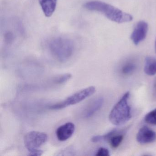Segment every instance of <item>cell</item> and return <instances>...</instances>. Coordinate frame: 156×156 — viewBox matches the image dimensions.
I'll return each instance as SVG.
<instances>
[{"label": "cell", "instance_id": "cell-12", "mask_svg": "<svg viewBox=\"0 0 156 156\" xmlns=\"http://www.w3.org/2000/svg\"><path fill=\"white\" fill-rule=\"evenodd\" d=\"M124 139L123 133H119L112 136L108 142L110 143L111 147L117 148L119 146Z\"/></svg>", "mask_w": 156, "mask_h": 156}, {"label": "cell", "instance_id": "cell-14", "mask_svg": "<svg viewBox=\"0 0 156 156\" xmlns=\"http://www.w3.org/2000/svg\"><path fill=\"white\" fill-rule=\"evenodd\" d=\"M72 76V75L70 73H66L62 75L55 77L54 80V83L57 84L64 83L70 80Z\"/></svg>", "mask_w": 156, "mask_h": 156}, {"label": "cell", "instance_id": "cell-19", "mask_svg": "<svg viewBox=\"0 0 156 156\" xmlns=\"http://www.w3.org/2000/svg\"><path fill=\"white\" fill-rule=\"evenodd\" d=\"M155 52L156 53V41H155Z\"/></svg>", "mask_w": 156, "mask_h": 156}, {"label": "cell", "instance_id": "cell-8", "mask_svg": "<svg viewBox=\"0 0 156 156\" xmlns=\"http://www.w3.org/2000/svg\"><path fill=\"white\" fill-rule=\"evenodd\" d=\"M75 130V126L72 122H67L60 126L56 130L58 140L64 141L72 137Z\"/></svg>", "mask_w": 156, "mask_h": 156}, {"label": "cell", "instance_id": "cell-6", "mask_svg": "<svg viewBox=\"0 0 156 156\" xmlns=\"http://www.w3.org/2000/svg\"><path fill=\"white\" fill-rule=\"evenodd\" d=\"M148 30V26L146 22L141 21L137 23L131 35V40L135 45H138L145 40Z\"/></svg>", "mask_w": 156, "mask_h": 156}, {"label": "cell", "instance_id": "cell-13", "mask_svg": "<svg viewBox=\"0 0 156 156\" xmlns=\"http://www.w3.org/2000/svg\"><path fill=\"white\" fill-rule=\"evenodd\" d=\"M146 122L150 125L156 126V108L148 113L145 115Z\"/></svg>", "mask_w": 156, "mask_h": 156}, {"label": "cell", "instance_id": "cell-4", "mask_svg": "<svg viewBox=\"0 0 156 156\" xmlns=\"http://www.w3.org/2000/svg\"><path fill=\"white\" fill-rule=\"evenodd\" d=\"M95 92L96 88L94 87H89L73 94L62 102L52 105L50 107V108L53 110H58L76 105L91 96Z\"/></svg>", "mask_w": 156, "mask_h": 156}, {"label": "cell", "instance_id": "cell-7", "mask_svg": "<svg viewBox=\"0 0 156 156\" xmlns=\"http://www.w3.org/2000/svg\"><path fill=\"white\" fill-rule=\"evenodd\" d=\"M136 139L137 141L140 144L152 143L156 140V133L148 127L143 126L137 133Z\"/></svg>", "mask_w": 156, "mask_h": 156}, {"label": "cell", "instance_id": "cell-17", "mask_svg": "<svg viewBox=\"0 0 156 156\" xmlns=\"http://www.w3.org/2000/svg\"><path fill=\"white\" fill-rule=\"evenodd\" d=\"M29 155L31 156H41L42 155L43 151L41 150L37 149L30 151Z\"/></svg>", "mask_w": 156, "mask_h": 156}, {"label": "cell", "instance_id": "cell-2", "mask_svg": "<svg viewBox=\"0 0 156 156\" xmlns=\"http://www.w3.org/2000/svg\"><path fill=\"white\" fill-rule=\"evenodd\" d=\"M129 92H126L111 110L108 119L115 126H121L131 119V108L129 104Z\"/></svg>", "mask_w": 156, "mask_h": 156}, {"label": "cell", "instance_id": "cell-3", "mask_svg": "<svg viewBox=\"0 0 156 156\" xmlns=\"http://www.w3.org/2000/svg\"><path fill=\"white\" fill-rule=\"evenodd\" d=\"M48 46L52 55L61 62L69 60L74 51L73 42L71 39L64 37L53 39L49 43Z\"/></svg>", "mask_w": 156, "mask_h": 156}, {"label": "cell", "instance_id": "cell-11", "mask_svg": "<svg viewBox=\"0 0 156 156\" xmlns=\"http://www.w3.org/2000/svg\"><path fill=\"white\" fill-rule=\"evenodd\" d=\"M144 71V73L148 76H153L156 74V59L151 56L146 57Z\"/></svg>", "mask_w": 156, "mask_h": 156}, {"label": "cell", "instance_id": "cell-15", "mask_svg": "<svg viewBox=\"0 0 156 156\" xmlns=\"http://www.w3.org/2000/svg\"><path fill=\"white\" fill-rule=\"evenodd\" d=\"M136 69V65L132 63H129L122 67V72L125 75L131 74L135 71Z\"/></svg>", "mask_w": 156, "mask_h": 156}, {"label": "cell", "instance_id": "cell-10", "mask_svg": "<svg viewBox=\"0 0 156 156\" xmlns=\"http://www.w3.org/2000/svg\"><path fill=\"white\" fill-rule=\"evenodd\" d=\"M42 10L46 17L53 14L56 9L57 0H39Z\"/></svg>", "mask_w": 156, "mask_h": 156}, {"label": "cell", "instance_id": "cell-1", "mask_svg": "<svg viewBox=\"0 0 156 156\" xmlns=\"http://www.w3.org/2000/svg\"><path fill=\"white\" fill-rule=\"evenodd\" d=\"M85 9L91 11L98 12L105 15L108 20L117 23L129 22L133 20L130 14L100 1H91L84 5Z\"/></svg>", "mask_w": 156, "mask_h": 156}, {"label": "cell", "instance_id": "cell-5", "mask_svg": "<svg viewBox=\"0 0 156 156\" xmlns=\"http://www.w3.org/2000/svg\"><path fill=\"white\" fill-rule=\"evenodd\" d=\"M47 140L48 136L44 132L30 131L24 136V145L30 152L38 149L47 141Z\"/></svg>", "mask_w": 156, "mask_h": 156}, {"label": "cell", "instance_id": "cell-16", "mask_svg": "<svg viewBox=\"0 0 156 156\" xmlns=\"http://www.w3.org/2000/svg\"><path fill=\"white\" fill-rule=\"evenodd\" d=\"M96 156H110L109 151L108 149L105 147H100L98 150Z\"/></svg>", "mask_w": 156, "mask_h": 156}, {"label": "cell", "instance_id": "cell-18", "mask_svg": "<svg viewBox=\"0 0 156 156\" xmlns=\"http://www.w3.org/2000/svg\"><path fill=\"white\" fill-rule=\"evenodd\" d=\"M153 95L154 98H155L156 100V79L155 80V82H154V85H153Z\"/></svg>", "mask_w": 156, "mask_h": 156}, {"label": "cell", "instance_id": "cell-9", "mask_svg": "<svg viewBox=\"0 0 156 156\" xmlns=\"http://www.w3.org/2000/svg\"><path fill=\"white\" fill-rule=\"evenodd\" d=\"M104 102V98L102 97H98L94 99L85 111V117L88 118L94 115L102 107Z\"/></svg>", "mask_w": 156, "mask_h": 156}]
</instances>
